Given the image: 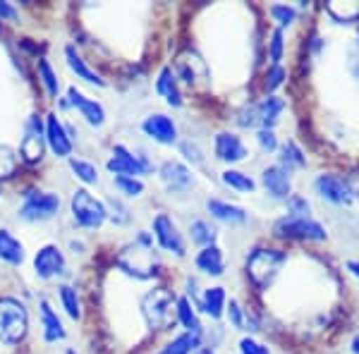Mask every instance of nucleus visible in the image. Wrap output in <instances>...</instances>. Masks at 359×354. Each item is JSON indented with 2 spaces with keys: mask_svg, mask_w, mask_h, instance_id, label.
I'll list each match as a JSON object with an SVG mask.
<instances>
[{
  "mask_svg": "<svg viewBox=\"0 0 359 354\" xmlns=\"http://www.w3.org/2000/svg\"><path fill=\"white\" fill-rule=\"evenodd\" d=\"M287 264V254L278 247H257L247 257L245 271L247 278L259 292H266L280 275L283 266Z\"/></svg>",
  "mask_w": 359,
  "mask_h": 354,
  "instance_id": "obj_1",
  "label": "nucleus"
},
{
  "mask_svg": "<svg viewBox=\"0 0 359 354\" xmlns=\"http://www.w3.org/2000/svg\"><path fill=\"white\" fill-rule=\"evenodd\" d=\"M142 316L151 330H168L177 318V297L168 287H154L142 297Z\"/></svg>",
  "mask_w": 359,
  "mask_h": 354,
  "instance_id": "obj_2",
  "label": "nucleus"
},
{
  "mask_svg": "<svg viewBox=\"0 0 359 354\" xmlns=\"http://www.w3.org/2000/svg\"><path fill=\"white\" fill-rule=\"evenodd\" d=\"M118 268L130 278H137V280H149V278L158 275V257L154 254V247H144L135 240L132 245H127L120 249L118 259H115Z\"/></svg>",
  "mask_w": 359,
  "mask_h": 354,
  "instance_id": "obj_3",
  "label": "nucleus"
},
{
  "mask_svg": "<svg viewBox=\"0 0 359 354\" xmlns=\"http://www.w3.org/2000/svg\"><path fill=\"white\" fill-rule=\"evenodd\" d=\"M273 237L278 240H297V242H326L328 232L314 218L299 216H280L273 223Z\"/></svg>",
  "mask_w": 359,
  "mask_h": 354,
  "instance_id": "obj_4",
  "label": "nucleus"
},
{
  "mask_svg": "<svg viewBox=\"0 0 359 354\" xmlns=\"http://www.w3.org/2000/svg\"><path fill=\"white\" fill-rule=\"evenodd\" d=\"M29 330V313L22 301L13 297L0 299V342L15 345L27 335Z\"/></svg>",
  "mask_w": 359,
  "mask_h": 354,
  "instance_id": "obj_5",
  "label": "nucleus"
},
{
  "mask_svg": "<svg viewBox=\"0 0 359 354\" xmlns=\"http://www.w3.org/2000/svg\"><path fill=\"white\" fill-rule=\"evenodd\" d=\"M69 208H72V218L79 228L86 230H96L106 223L108 211L106 204L98 201L94 194H89L86 189H77L72 194V201H69Z\"/></svg>",
  "mask_w": 359,
  "mask_h": 354,
  "instance_id": "obj_6",
  "label": "nucleus"
},
{
  "mask_svg": "<svg viewBox=\"0 0 359 354\" xmlns=\"http://www.w3.org/2000/svg\"><path fill=\"white\" fill-rule=\"evenodd\" d=\"M60 211V196L50 191H29L25 194V204L20 208V218L27 223H46L53 220Z\"/></svg>",
  "mask_w": 359,
  "mask_h": 354,
  "instance_id": "obj_7",
  "label": "nucleus"
},
{
  "mask_svg": "<svg viewBox=\"0 0 359 354\" xmlns=\"http://www.w3.org/2000/svg\"><path fill=\"white\" fill-rule=\"evenodd\" d=\"M314 191L323 201H328L333 206H352V201H355L352 184L345 177L335 175V172H321V175H316Z\"/></svg>",
  "mask_w": 359,
  "mask_h": 354,
  "instance_id": "obj_8",
  "label": "nucleus"
},
{
  "mask_svg": "<svg viewBox=\"0 0 359 354\" xmlns=\"http://www.w3.org/2000/svg\"><path fill=\"white\" fill-rule=\"evenodd\" d=\"M106 168L113 172V177H139L154 170V165L147 161V156H135L123 144H118L113 149V156L108 158Z\"/></svg>",
  "mask_w": 359,
  "mask_h": 354,
  "instance_id": "obj_9",
  "label": "nucleus"
},
{
  "mask_svg": "<svg viewBox=\"0 0 359 354\" xmlns=\"http://www.w3.org/2000/svg\"><path fill=\"white\" fill-rule=\"evenodd\" d=\"M46 147H48V144H46V127L39 115H32L25 125V137H22V142H20L22 161H27V163H32V165L41 163Z\"/></svg>",
  "mask_w": 359,
  "mask_h": 354,
  "instance_id": "obj_10",
  "label": "nucleus"
},
{
  "mask_svg": "<svg viewBox=\"0 0 359 354\" xmlns=\"http://www.w3.org/2000/svg\"><path fill=\"white\" fill-rule=\"evenodd\" d=\"M151 235L156 237V242H158L161 249H165V252L175 254V257H184L187 254V242H184L182 232L175 225V220L170 216H165V213H158V216L154 218L151 223Z\"/></svg>",
  "mask_w": 359,
  "mask_h": 354,
  "instance_id": "obj_11",
  "label": "nucleus"
},
{
  "mask_svg": "<svg viewBox=\"0 0 359 354\" xmlns=\"http://www.w3.org/2000/svg\"><path fill=\"white\" fill-rule=\"evenodd\" d=\"M142 132L149 139H154L161 147H172L177 144V125L172 123V118H168L165 113H151L144 118Z\"/></svg>",
  "mask_w": 359,
  "mask_h": 354,
  "instance_id": "obj_12",
  "label": "nucleus"
},
{
  "mask_svg": "<svg viewBox=\"0 0 359 354\" xmlns=\"http://www.w3.org/2000/svg\"><path fill=\"white\" fill-rule=\"evenodd\" d=\"M213 154L223 163H242V161L249 158L247 144L235 132H218L216 139H213Z\"/></svg>",
  "mask_w": 359,
  "mask_h": 354,
  "instance_id": "obj_13",
  "label": "nucleus"
},
{
  "mask_svg": "<svg viewBox=\"0 0 359 354\" xmlns=\"http://www.w3.org/2000/svg\"><path fill=\"white\" fill-rule=\"evenodd\" d=\"M158 175L170 194H184V191H189L194 187L192 170L184 163H180V161H165V163L161 165Z\"/></svg>",
  "mask_w": 359,
  "mask_h": 354,
  "instance_id": "obj_14",
  "label": "nucleus"
},
{
  "mask_svg": "<svg viewBox=\"0 0 359 354\" xmlns=\"http://www.w3.org/2000/svg\"><path fill=\"white\" fill-rule=\"evenodd\" d=\"M262 184L264 189L269 191L271 199L276 201H287L292 196V179H290V172L283 170L280 165H269L264 168L262 172Z\"/></svg>",
  "mask_w": 359,
  "mask_h": 354,
  "instance_id": "obj_15",
  "label": "nucleus"
},
{
  "mask_svg": "<svg viewBox=\"0 0 359 354\" xmlns=\"http://www.w3.org/2000/svg\"><path fill=\"white\" fill-rule=\"evenodd\" d=\"M46 144H48L57 158H67L72 154V137L67 135L65 125L57 120L55 113L46 115Z\"/></svg>",
  "mask_w": 359,
  "mask_h": 354,
  "instance_id": "obj_16",
  "label": "nucleus"
},
{
  "mask_svg": "<svg viewBox=\"0 0 359 354\" xmlns=\"http://www.w3.org/2000/svg\"><path fill=\"white\" fill-rule=\"evenodd\" d=\"M67 101L69 106H74L79 110V115L89 123L91 127H101L103 123H106V110H103V106L98 101H94V98L84 96L79 89H74V86H69L67 89Z\"/></svg>",
  "mask_w": 359,
  "mask_h": 354,
  "instance_id": "obj_17",
  "label": "nucleus"
},
{
  "mask_svg": "<svg viewBox=\"0 0 359 354\" xmlns=\"http://www.w3.org/2000/svg\"><path fill=\"white\" fill-rule=\"evenodd\" d=\"M34 271L41 280H48V278H55L65 271V257L55 245H46L43 249H39L36 259H34Z\"/></svg>",
  "mask_w": 359,
  "mask_h": 354,
  "instance_id": "obj_18",
  "label": "nucleus"
},
{
  "mask_svg": "<svg viewBox=\"0 0 359 354\" xmlns=\"http://www.w3.org/2000/svg\"><path fill=\"white\" fill-rule=\"evenodd\" d=\"M225 306H228V297H225L223 287H208L199 294V299L194 301V309L206 313V316L213 318V321H218V318L225 316Z\"/></svg>",
  "mask_w": 359,
  "mask_h": 354,
  "instance_id": "obj_19",
  "label": "nucleus"
},
{
  "mask_svg": "<svg viewBox=\"0 0 359 354\" xmlns=\"http://www.w3.org/2000/svg\"><path fill=\"white\" fill-rule=\"evenodd\" d=\"M156 91H158L161 98H165L168 106L172 108H180L182 106V91H180V84H177V74L172 67H161L158 77H156Z\"/></svg>",
  "mask_w": 359,
  "mask_h": 354,
  "instance_id": "obj_20",
  "label": "nucleus"
},
{
  "mask_svg": "<svg viewBox=\"0 0 359 354\" xmlns=\"http://www.w3.org/2000/svg\"><path fill=\"white\" fill-rule=\"evenodd\" d=\"M283 113H285V101L280 96H266L264 101H259L257 103L259 130H276Z\"/></svg>",
  "mask_w": 359,
  "mask_h": 354,
  "instance_id": "obj_21",
  "label": "nucleus"
},
{
  "mask_svg": "<svg viewBox=\"0 0 359 354\" xmlns=\"http://www.w3.org/2000/svg\"><path fill=\"white\" fill-rule=\"evenodd\" d=\"M194 266L196 271H201L204 275H223L225 273V257L221 252V247L211 245V247H201V252L194 257Z\"/></svg>",
  "mask_w": 359,
  "mask_h": 354,
  "instance_id": "obj_22",
  "label": "nucleus"
},
{
  "mask_svg": "<svg viewBox=\"0 0 359 354\" xmlns=\"http://www.w3.org/2000/svg\"><path fill=\"white\" fill-rule=\"evenodd\" d=\"M206 208H208V213H211L216 220H221V223H228V225L247 223V211H245V208H240L235 204H228V201H223V199H208Z\"/></svg>",
  "mask_w": 359,
  "mask_h": 354,
  "instance_id": "obj_23",
  "label": "nucleus"
},
{
  "mask_svg": "<svg viewBox=\"0 0 359 354\" xmlns=\"http://www.w3.org/2000/svg\"><path fill=\"white\" fill-rule=\"evenodd\" d=\"M41 306V326H43V340L46 342H57V340H65V328H62V321L57 318V313L53 311L48 299L39 301Z\"/></svg>",
  "mask_w": 359,
  "mask_h": 354,
  "instance_id": "obj_24",
  "label": "nucleus"
},
{
  "mask_svg": "<svg viewBox=\"0 0 359 354\" xmlns=\"http://www.w3.org/2000/svg\"><path fill=\"white\" fill-rule=\"evenodd\" d=\"M278 165L283 168V170H287L292 175L294 170H302V168H306V156H304V151L297 147V144L292 142H285L280 149H278Z\"/></svg>",
  "mask_w": 359,
  "mask_h": 354,
  "instance_id": "obj_25",
  "label": "nucleus"
},
{
  "mask_svg": "<svg viewBox=\"0 0 359 354\" xmlns=\"http://www.w3.org/2000/svg\"><path fill=\"white\" fill-rule=\"evenodd\" d=\"M0 259L13 266L25 264V247L10 230H0Z\"/></svg>",
  "mask_w": 359,
  "mask_h": 354,
  "instance_id": "obj_26",
  "label": "nucleus"
},
{
  "mask_svg": "<svg viewBox=\"0 0 359 354\" xmlns=\"http://www.w3.org/2000/svg\"><path fill=\"white\" fill-rule=\"evenodd\" d=\"M65 60H67L69 69H72V72L77 74L79 79H84V82H89V84H96V86H106V82H103V79L98 77L94 69L86 65V60L72 48V46H67V48H65Z\"/></svg>",
  "mask_w": 359,
  "mask_h": 354,
  "instance_id": "obj_27",
  "label": "nucleus"
},
{
  "mask_svg": "<svg viewBox=\"0 0 359 354\" xmlns=\"http://www.w3.org/2000/svg\"><path fill=\"white\" fill-rule=\"evenodd\" d=\"M177 321L182 323V328L187 333L204 335V326L199 321V313H196L194 304L187 297H177Z\"/></svg>",
  "mask_w": 359,
  "mask_h": 354,
  "instance_id": "obj_28",
  "label": "nucleus"
},
{
  "mask_svg": "<svg viewBox=\"0 0 359 354\" xmlns=\"http://www.w3.org/2000/svg\"><path fill=\"white\" fill-rule=\"evenodd\" d=\"M326 13L338 25H355V22H359V3H340V0H333V3L326 5Z\"/></svg>",
  "mask_w": 359,
  "mask_h": 354,
  "instance_id": "obj_29",
  "label": "nucleus"
},
{
  "mask_svg": "<svg viewBox=\"0 0 359 354\" xmlns=\"http://www.w3.org/2000/svg\"><path fill=\"white\" fill-rule=\"evenodd\" d=\"M201 347V335L196 333H182L175 340H170L161 352L156 354H194Z\"/></svg>",
  "mask_w": 359,
  "mask_h": 354,
  "instance_id": "obj_30",
  "label": "nucleus"
},
{
  "mask_svg": "<svg viewBox=\"0 0 359 354\" xmlns=\"http://www.w3.org/2000/svg\"><path fill=\"white\" fill-rule=\"evenodd\" d=\"M221 179L225 187L240 191V194H252L254 189H257V182H254L252 177L247 175V172L242 170H233V168H228L225 172H221Z\"/></svg>",
  "mask_w": 359,
  "mask_h": 354,
  "instance_id": "obj_31",
  "label": "nucleus"
},
{
  "mask_svg": "<svg viewBox=\"0 0 359 354\" xmlns=\"http://www.w3.org/2000/svg\"><path fill=\"white\" fill-rule=\"evenodd\" d=\"M189 235H192L194 245L211 247V245H216L218 232H216V228H213L211 223H206V220H194V223L189 225Z\"/></svg>",
  "mask_w": 359,
  "mask_h": 354,
  "instance_id": "obj_32",
  "label": "nucleus"
},
{
  "mask_svg": "<svg viewBox=\"0 0 359 354\" xmlns=\"http://www.w3.org/2000/svg\"><path fill=\"white\" fill-rule=\"evenodd\" d=\"M266 48H269V60H271V65H280L283 55H285V32L276 27L273 32H271Z\"/></svg>",
  "mask_w": 359,
  "mask_h": 354,
  "instance_id": "obj_33",
  "label": "nucleus"
},
{
  "mask_svg": "<svg viewBox=\"0 0 359 354\" xmlns=\"http://www.w3.org/2000/svg\"><path fill=\"white\" fill-rule=\"evenodd\" d=\"M60 301H62V309L67 311L69 318H74L77 321L79 316H82V304H79V294L74 287L69 285H62L60 287Z\"/></svg>",
  "mask_w": 359,
  "mask_h": 354,
  "instance_id": "obj_34",
  "label": "nucleus"
},
{
  "mask_svg": "<svg viewBox=\"0 0 359 354\" xmlns=\"http://www.w3.org/2000/svg\"><path fill=\"white\" fill-rule=\"evenodd\" d=\"M269 15L273 17V22L278 25V29L292 27L294 22H297V8H292V5H271Z\"/></svg>",
  "mask_w": 359,
  "mask_h": 354,
  "instance_id": "obj_35",
  "label": "nucleus"
},
{
  "mask_svg": "<svg viewBox=\"0 0 359 354\" xmlns=\"http://www.w3.org/2000/svg\"><path fill=\"white\" fill-rule=\"evenodd\" d=\"M69 168H72L74 177H79L84 184H96L98 182V170H96L94 163H89V161L69 158Z\"/></svg>",
  "mask_w": 359,
  "mask_h": 354,
  "instance_id": "obj_36",
  "label": "nucleus"
},
{
  "mask_svg": "<svg viewBox=\"0 0 359 354\" xmlns=\"http://www.w3.org/2000/svg\"><path fill=\"white\" fill-rule=\"evenodd\" d=\"M39 79L46 86V94L50 98H57V91H60V82H57L53 67L48 65V60H39Z\"/></svg>",
  "mask_w": 359,
  "mask_h": 354,
  "instance_id": "obj_37",
  "label": "nucleus"
},
{
  "mask_svg": "<svg viewBox=\"0 0 359 354\" xmlns=\"http://www.w3.org/2000/svg\"><path fill=\"white\" fill-rule=\"evenodd\" d=\"M17 172V154L10 147H0V179H8Z\"/></svg>",
  "mask_w": 359,
  "mask_h": 354,
  "instance_id": "obj_38",
  "label": "nucleus"
},
{
  "mask_svg": "<svg viewBox=\"0 0 359 354\" xmlns=\"http://www.w3.org/2000/svg\"><path fill=\"white\" fill-rule=\"evenodd\" d=\"M285 79H287L285 67H283V65H271V67H269V72H266L264 89L269 91L271 96H273V91H276V89H280V86L285 84Z\"/></svg>",
  "mask_w": 359,
  "mask_h": 354,
  "instance_id": "obj_39",
  "label": "nucleus"
},
{
  "mask_svg": "<svg viewBox=\"0 0 359 354\" xmlns=\"http://www.w3.org/2000/svg\"><path fill=\"white\" fill-rule=\"evenodd\" d=\"M225 313H228L230 323H233L237 330H245L247 328V309H242V304L237 299L228 301V306H225Z\"/></svg>",
  "mask_w": 359,
  "mask_h": 354,
  "instance_id": "obj_40",
  "label": "nucleus"
},
{
  "mask_svg": "<svg viewBox=\"0 0 359 354\" xmlns=\"http://www.w3.org/2000/svg\"><path fill=\"white\" fill-rule=\"evenodd\" d=\"M285 204H287V216H299V218L311 216V204L304 199L302 194H292Z\"/></svg>",
  "mask_w": 359,
  "mask_h": 354,
  "instance_id": "obj_41",
  "label": "nucleus"
},
{
  "mask_svg": "<svg viewBox=\"0 0 359 354\" xmlns=\"http://www.w3.org/2000/svg\"><path fill=\"white\" fill-rule=\"evenodd\" d=\"M115 187L123 191L125 196H142L144 194V182L139 177H113Z\"/></svg>",
  "mask_w": 359,
  "mask_h": 354,
  "instance_id": "obj_42",
  "label": "nucleus"
},
{
  "mask_svg": "<svg viewBox=\"0 0 359 354\" xmlns=\"http://www.w3.org/2000/svg\"><path fill=\"white\" fill-rule=\"evenodd\" d=\"M106 211H108V218H111L115 225H125L127 220H130V216H127V208L120 199H108Z\"/></svg>",
  "mask_w": 359,
  "mask_h": 354,
  "instance_id": "obj_43",
  "label": "nucleus"
},
{
  "mask_svg": "<svg viewBox=\"0 0 359 354\" xmlns=\"http://www.w3.org/2000/svg\"><path fill=\"white\" fill-rule=\"evenodd\" d=\"M257 144L262 147V151L266 154H273V151L280 149V144H278V137L273 130H259L257 132Z\"/></svg>",
  "mask_w": 359,
  "mask_h": 354,
  "instance_id": "obj_44",
  "label": "nucleus"
},
{
  "mask_svg": "<svg viewBox=\"0 0 359 354\" xmlns=\"http://www.w3.org/2000/svg\"><path fill=\"white\" fill-rule=\"evenodd\" d=\"M180 151H182V156L189 161V163H194V165L204 163V154H201V149L196 147L194 142H180Z\"/></svg>",
  "mask_w": 359,
  "mask_h": 354,
  "instance_id": "obj_45",
  "label": "nucleus"
},
{
  "mask_svg": "<svg viewBox=\"0 0 359 354\" xmlns=\"http://www.w3.org/2000/svg\"><path fill=\"white\" fill-rule=\"evenodd\" d=\"M237 125L240 127H259V118H257V103H249L240 110L237 115Z\"/></svg>",
  "mask_w": 359,
  "mask_h": 354,
  "instance_id": "obj_46",
  "label": "nucleus"
},
{
  "mask_svg": "<svg viewBox=\"0 0 359 354\" xmlns=\"http://www.w3.org/2000/svg\"><path fill=\"white\" fill-rule=\"evenodd\" d=\"M240 354H271V350L254 338H242L240 340Z\"/></svg>",
  "mask_w": 359,
  "mask_h": 354,
  "instance_id": "obj_47",
  "label": "nucleus"
},
{
  "mask_svg": "<svg viewBox=\"0 0 359 354\" xmlns=\"http://www.w3.org/2000/svg\"><path fill=\"white\" fill-rule=\"evenodd\" d=\"M347 67L355 74V79H359V41H355L347 50Z\"/></svg>",
  "mask_w": 359,
  "mask_h": 354,
  "instance_id": "obj_48",
  "label": "nucleus"
},
{
  "mask_svg": "<svg viewBox=\"0 0 359 354\" xmlns=\"http://www.w3.org/2000/svg\"><path fill=\"white\" fill-rule=\"evenodd\" d=\"M3 20H8V22H17V20H20L17 10L10 3H0V22H3Z\"/></svg>",
  "mask_w": 359,
  "mask_h": 354,
  "instance_id": "obj_49",
  "label": "nucleus"
},
{
  "mask_svg": "<svg viewBox=\"0 0 359 354\" xmlns=\"http://www.w3.org/2000/svg\"><path fill=\"white\" fill-rule=\"evenodd\" d=\"M345 271L350 273L352 278H357V280H359V257L357 259H347L345 261Z\"/></svg>",
  "mask_w": 359,
  "mask_h": 354,
  "instance_id": "obj_50",
  "label": "nucleus"
},
{
  "mask_svg": "<svg viewBox=\"0 0 359 354\" xmlns=\"http://www.w3.org/2000/svg\"><path fill=\"white\" fill-rule=\"evenodd\" d=\"M350 352L352 354H359V330L355 335H352V340H350Z\"/></svg>",
  "mask_w": 359,
  "mask_h": 354,
  "instance_id": "obj_51",
  "label": "nucleus"
},
{
  "mask_svg": "<svg viewBox=\"0 0 359 354\" xmlns=\"http://www.w3.org/2000/svg\"><path fill=\"white\" fill-rule=\"evenodd\" d=\"M194 354H216V352H213L211 347H199V350H196Z\"/></svg>",
  "mask_w": 359,
  "mask_h": 354,
  "instance_id": "obj_52",
  "label": "nucleus"
},
{
  "mask_svg": "<svg viewBox=\"0 0 359 354\" xmlns=\"http://www.w3.org/2000/svg\"><path fill=\"white\" fill-rule=\"evenodd\" d=\"M67 354H77V352H74V350H69V352H67Z\"/></svg>",
  "mask_w": 359,
  "mask_h": 354,
  "instance_id": "obj_53",
  "label": "nucleus"
}]
</instances>
